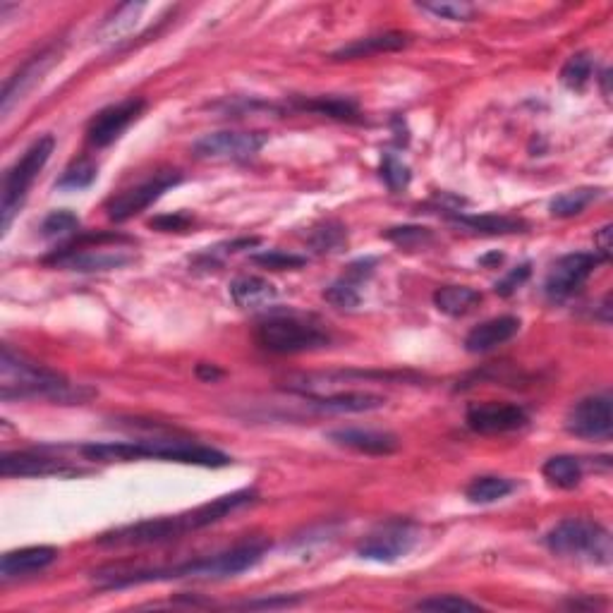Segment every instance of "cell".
I'll list each match as a JSON object with an SVG mask.
<instances>
[{
  "instance_id": "6da1fadb",
  "label": "cell",
  "mask_w": 613,
  "mask_h": 613,
  "mask_svg": "<svg viewBox=\"0 0 613 613\" xmlns=\"http://www.w3.org/2000/svg\"><path fill=\"white\" fill-rule=\"evenodd\" d=\"M257 501V491L254 489H240L233 494L218 496L211 503L192 508V511L180 515H166V518L142 520V523H132L115 527V530L103 532L96 544L103 549H135V546H156L175 542V539L185 537L187 532L204 530V527L221 523L228 515H233L240 508L250 506Z\"/></svg>"
},
{
  "instance_id": "7a4b0ae2",
  "label": "cell",
  "mask_w": 613,
  "mask_h": 613,
  "mask_svg": "<svg viewBox=\"0 0 613 613\" xmlns=\"http://www.w3.org/2000/svg\"><path fill=\"white\" fill-rule=\"evenodd\" d=\"M269 544L266 542H245L233 546V549L218 551L214 556L197 558V561L180 563L171 568H137V570H99L96 582L108 590L115 587H132L144 585V582H161V580H226L245 573L262 561Z\"/></svg>"
},
{
  "instance_id": "3957f363",
  "label": "cell",
  "mask_w": 613,
  "mask_h": 613,
  "mask_svg": "<svg viewBox=\"0 0 613 613\" xmlns=\"http://www.w3.org/2000/svg\"><path fill=\"white\" fill-rule=\"evenodd\" d=\"M0 396L3 400H58V403H82L91 396L89 388L75 386L63 374L36 364L10 345H3L0 357Z\"/></svg>"
},
{
  "instance_id": "277c9868",
  "label": "cell",
  "mask_w": 613,
  "mask_h": 613,
  "mask_svg": "<svg viewBox=\"0 0 613 613\" xmlns=\"http://www.w3.org/2000/svg\"><path fill=\"white\" fill-rule=\"evenodd\" d=\"M87 460L99 463H130L139 458L168 460V463L199 465V467H226L230 458L226 453L190 439H147L123 443H87L80 448Z\"/></svg>"
},
{
  "instance_id": "5b68a950",
  "label": "cell",
  "mask_w": 613,
  "mask_h": 613,
  "mask_svg": "<svg viewBox=\"0 0 613 613\" xmlns=\"http://www.w3.org/2000/svg\"><path fill=\"white\" fill-rule=\"evenodd\" d=\"M546 549L561 558L609 566L613 558L611 532L587 518H566L551 527L544 537Z\"/></svg>"
},
{
  "instance_id": "8992f818",
  "label": "cell",
  "mask_w": 613,
  "mask_h": 613,
  "mask_svg": "<svg viewBox=\"0 0 613 613\" xmlns=\"http://www.w3.org/2000/svg\"><path fill=\"white\" fill-rule=\"evenodd\" d=\"M259 348L273 355H297V352H314L331 343L329 331L309 319L293 317V314H278L269 317L257 326Z\"/></svg>"
},
{
  "instance_id": "52a82bcc",
  "label": "cell",
  "mask_w": 613,
  "mask_h": 613,
  "mask_svg": "<svg viewBox=\"0 0 613 613\" xmlns=\"http://www.w3.org/2000/svg\"><path fill=\"white\" fill-rule=\"evenodd\" d=\"M132 242L130 238L120 233H84L77 235L70 245L60 247L58 252H53L51 257L44 259V264L53 266H65V269L75 271H106V269H118L130 262V254L123 250H108V245H125Z\"/></svg>"
},
{
  "instance_id": "ba28073f",
  "label": "cell",
  "mask_w": 613,
  "mask_h": 613,
  "mask_svg": "<svg viewBox=\"0 0 613 613\" xmlns=\"http://www.w3.org/2000/svg\"><path fill=\"white\" fill-rule=\"evenodd\" d=\"M53 147H56V139L51 135L39 137L24 154L8 168L3 178V202H0V216H3V233H8L12 218L17 216L20 206L27 199L29 187L34 185V180L39 178V173L44 171V166L51 159Z\"/></svg>"
},
{
  "instance_id": "9c48e42d",
  "label": "cell",
  "mask_w": 613,
  "mask_h": 613,
  "mask_svg": "<svg viewBox=\"0 0 613 613\" xmlns=\"http://www.w3.org/2000/svg\"><path fill=\"white\" fill-rule=\"evenodd\" d=\"M415 544L417 527L408 520H391L357 544V556L374 563H396L398 558L408 556Z\"/></svg>"
},
{
  "instance_id": "30bf717a",
  "label": "cell",
  "mask_w": 613,
  "mask_h": 613,
  "mask_svg": "<svg viewBox=\"0 0 613 613\" xmlns=\"http://www.w3.org/2000/svg\"><path fill=\"white\" fill-rule=\"evenodd\" d=\"M182 175L178 171H161L151 175L149 180L139 182V185L130 187V190L115 194L111 202L106 204V214L115 223H125L130 218L142 214L144 209H149L156 199H161L171 187L180 185Z\"/></svg>"
},
{
  "instance_id": "8fae6325",
  "label": "cell",
  "mask_w": 613,
  "mask_h": 613,
  "mask_svg": "<svg viewBox=\"0 0 613 613\" xmlns=\"http://www.w3.org/2000/svg\"><path fill=\"white\" fill-rule=\"evenodd\" d=\"M266 144L264 132H214L197 139L192 147L199 161H247Z\"/></svg>"
},
{
  "instance_id": "7c38bea8",
  "label": "cell",
  "mask_w": 613,
  "mask_h": 613,
  "mask_svg": "<svg viewBox=\"0 0 613 613\" xmlns=\"http://www.w3.org/2000/svg\"><path fill=\"white\" fill-rule=\"evenodd\" d=\"M566 429L578 439L609 441L613 432L611 396H590L575 403L566 415Z\"/></svg>"
},
{
  "instance_id": "4fadbf2b",
  "label": "cell",
  "mask_w": 613,
  "mask_h": 613,
  "mask_svg": "<svg viewBox=\"0 0 613 613\" xmlns=\"http://www.w3.org/2000/svg\"><path fill=\"white\" fill-rule=\"evenodd\" d=\"M599 262H602V257L590 252H573L561 257L554 264V269L549 271V276H546V295L551 300H566V297L578 293L594 269H597Z\"/></svg>"
},
{
  "instance_id": "5bb4252c",
  "label": "cell",
  "mask_w": 613,
  "mask_h": 613,
  "mask_svg": "<svg viewBox=\"0 0 613 613\" xmlns=\"http://www.w3.org/2000/svg\"><path fill=\"white\" fill-rule=\"evenodd\" d=\"M527 420H530V417H527L525 408H520V405L515 403H496V400L475 403L465 412L467 427L482 436L515 432V429L525 427Z\"/></svg>"
},
{
  "instance_id": "9a60e30c",
  "label": "cell",
  "mask_w": 613,
  "mask_h": 613,
  "mask_svg": "<svg viewBox=\"0 0 613 613\" xmlns=\"http://www.w3.org/2000/svg\"><path fill=\"white\" fill-rule=\"evenodd\" d=\"M144 106H147L144 99H125L103 108V111H99L94 118H91V123L87 127V142L96 149L111 147L115 139L123 135L127 127L142 115Z\"/></svg>"
},
{
  "instance_id": "2e32d148",
  "label": "cell",
  "mask_w": 613,
  "mask_h": 613,
  "mask_svg": "<svg viewBox=\"0 0 613 613\" xmlns=\"http://www.w3.org/2000/svg\"><path fill=\"white\" fill-rule=\"evenodd\" d=\"M80 472V467L70 465L68 460L48 458V455L32 451L3 453V458H0V475L3 477H72Z\"/></svg>"
},
{
  "instance_id": "e0dca14e",
  "label": "cell",
  "mask_w": 613,
  "mask_h": 613,
  "mask_svg": "<svg viewBox=\"0 0 613 613\" xmlns=\"http://www.w3.org/2000/svg\"><path fill=\"white\" fill-rule=\"evenodd\" d=\"M58 56H60V51L56 46L46 48V51H41L39 56L29 58L27 63H24L22 68L15 72V75H12L10 80L5 82L3 106H0V111H3V118H8L12 108H15L17 103H20L24 96H27L29 91L36 87V84L44 80V75L53 68V63L60 60Z\"/></svg>"
},
{
  "instance_id": "ac0fdd59",
  "label": "cell",
  "mask_w": 613,
  "mask_h": 613,
  "mask_svg": "<svg viewBox=\"0 0 613 613\" xmlns=\"http://www.w3.org/2000/svg\"><path fill=\"white\" fill-rule=\"evenodd\" d=\"M60 551L56 546H24V549L8 551L0 561V578L15 580L27 578V575L41 573L48 566L58 561Z\"/></svg>"
},
{
  "instance_id": "d6986e66",
  "label": "cell",
  "mask_w": 613,
  "mask_h": 613,
  "mask_svg": "<svg viewBox=\"0 0 613 613\" xmlns=\"http://www.w3.org/2000/svg\"><path fill=\"white\" fill-rule=\"evenodd\" d=\"M329 441L367 455H391L400 448L396 434L374 432V429H336L329 432Z\"/></svg>"
},
{
  "instance_id": "ffe728a7",
  "label": "cell",
  "mask_w": 613,
  "mask_h": 613,
  "mask_svg": "<svg viewBox=\"0 0 613 613\" xmlns=\"http://www.w3.org/2000/svg\"><path fill=\"white\" fill-rule=\"evenodd\" d=\"M520 331V319L518 317H496L484 321L467 333L465 338V350L472 352V355H482V352H489L499 345L508 343L513 336H518Z\"/></svg>"
},
{
  "instance_id": "44dd1931",
  "label": "cell",
  "mask_w": 613,
  "mask_h": 613,
  "mask_svg": "<svg viewBox=\"0 0 613 613\" xmlns=\"http://www.w3.org/2000/svg\"><path fill=\"white\" fill-rule=\"evenodd\" d=\"M410 46V34L405 32H384V34H372L364 36V39L352 41V44L338 48L331 53V60H357V58H369L379 56V53H393L400 48Z\"/></svg>"
},
{
  "instance_id": "7402d4cb",
  "label": "cell",
  "mask_w": 613,
  "mask_h": 613,
  "mask_svg": "<svg viewBox=\"0 0 613 613\" xmlns=\"http://www.w3.org/2000/svg\"><path fill=\"white\" fill-rule=\"evenodd\" d=\"M309 405L321 412H369L384 408L386 398L367 391H348V393L343 391V393H333V396L312 398L309 400Z\"/></svg>"
},
{
  "instance_id": "603a6c76",
  "label": "cell",
  "mask_w": 613,
  "mask_h": 613,
  "mask_svg": "<svg viewBox=\"0 0 613 613\" xmlns=\"http://www.w3.org/2000/svg\"><path fill=\"white\" fill-rule=\"evenodd\" d=\"M276 288L259 276H240L230 283V297L242 309H262L276 300Z\"/></svg>"
},
{
  "instance_id": "cb8c5ba5",
  "label": "cell",
  "mask_w": 613,
  "mask_h": 613,
  "mask_svg": "<svg viewBox=\"0 0 613 613\" xmlns=\"http://www.w3.org/2000/svg\"><path fill=\"white\" fill-rule=\"evenodd\" d=\"M479 302H482V293L467 285H443L434 293L436 309L448 317H465L479 307Z\"/></svg>"
},
{
  "instance_id": "d4e9b609",
  "label": "cell",
  "mask_w": 613,
  "mask_h": 613,
  "mask_svg": "<svg viewBox=\"0 0 613 613\" xmlns=\"http://www.w3.org/2000/svg\"><path fill=\"white\" fill-rule=\"evenodd\" d=\"M455 223L475 230L482 235H511V233H525L527 223L523 218L515 216H499V214H482V216H467V214H453Z\"/></svg>"
},
{
  "instance_id": "484cf974",
  "label": "cell",
  "mask_w": 613,
  "mask_h": 613,
  "mask_svg": "<svg viewBox=\"0 0 613 613\" xmlns=\"http://www.w3.org/2000/svg\"><path fill=\"white\" fill-rule=\"evenodd\" d=\"M297 111H309L317 115H326L333 120H348V123H357L360 120V108L352 99H341V96H319L312 101H297Z\"/></svg>"
},
{
  "instance_id": "4316f807",
  "label": "cell",
  "mask_w": 613,
  "mask_h": 613,
  "mask_svg": "<svg viewBox=\"0 0 613 613\" xmlns=\"http://www.w3.org/2000/svg\"><path fill=\"white\" fill-rule=\"evenodd\" d=\"M542 475L551 487L575 489L582 482V463L573 455H554L544 463Z\"/></svg>"
},
{
  "instance_id": "83f0119b",
  "label": "cell",
  "mask_w": 613,
  "mask_h": 613,
  "mask_svg": "<svg viewBox=\"0 0 613 613\" xmlns=\"http://www.w3.org/2000/svg\"><path fill=\"white\" fill-rule=\"evenodd\" d=\"M515 489V484L506 477H496V475H484L472 479L467 484L465 496L470 503H479V506H487V503H496L501 499H506L508 494Z\"/></svg>"
},
{
  "instance_id": "f1b7e54d",
  "label": "cell",
  "mask_w": 613,
  "mask_h": 613,
  "mask_svg": "<svg viewBox=\"0 0 613 613\" xmlns=\"http://www.w3.org/2000/svg\"><path fill=\"white\" fill-rule=\"evenodd\" d=\"M599 194H602V190H594V187H580V190L563 192L551 202L549 211L554 218H573L582 214Z\"/></svg>"
},
{
  "instance_id": "f546056e",
  "label": "cell",
  "mask_w": 613,
  "mask_h": 613,
  "mask_svg": "<svg viewBox=\"0 0 613 613\" xmlns=\"http://www.w3.org/2000/svg\"><path fill=\"white\" fill-rule=\"evenodd\" d=\"M594 75V60L590 53H575L568 58V63L563 65L561 80L570 89H582Z\"/></svg>"
},
{
  "instance_id": "4dcf8cb0",
  "label": "cell",
  "mask_w": 613,
  "mask_h": 613,
  "mask_svg": "<svg viewBox=\"0 0 613 613\" xmlns=\"http://www.w3.org/2000/svg\"><path fill=\"white\" fill-rule=\"evenodd\" d=\"M420 611H434V613H460V611H479L482 606L470 602V599L458 597V594H436V597L420 599L415 604Z\"/></svg>"
},
{
  "instance_id": "1f68e13d",
  "label": "cell",
  "mask_w": 613,
  "mask_h": 613,
  "mask_svg": "<svg viewBox=\"0 0 613 613\" xmlns=\"http://www.w3.org/2000/svg\"><path fill=\"white\" fill-rule=\"evenodd\" d=\"M94 180L96 166L89 159H80L65 168L63 175H60L56 182V187H60V190H84V187H89Z\"/></svg>"
},
{
  "instance_id": "d6a6232c",
  "label": "cell",
  "mask_w": 613,
  "mask_h": 613,
  "mask_svg": "<svg viewBox=\"0 0 613 613\" xmlns=\"http://www.w3.org/2000/svg\"><path fill=\"white\" fill-rule=\"evenodd\" d=\"M144 10V5L142 3H130V5H120L118 10L113 12L111 17H108L106 22H103V27H101V34H106L108 36V41H113V39H118L120 34H125V32H130L132 29V24L137 22V15L139 12Z\"/></svg>"
},
{
  "instance_id": "836d02e7",
  "label": "cell",
  "mask_w": 613,
  "mask_h": 613,
  "mask_svg": "<svg viewBox=\"0 0 613 613\" xmlns=\"http://www.w3.org/2000/svg\"><path fill=\"white\" fill-rule=\"evenodd\" d=\"M77 228H80V218L68 209H60L44 218V223H41V235H44V238H63V235L77 233Z\"/></svg>"
},
{
  "instance_id": "e575fe53",
  "label": "cell",
  "mask_w": 613,
  "mask_h": 613,
  "mask_svg": "<svg viewBox=\"0 0 613 613\" xmlns=\"http://www.w3.org/2000/svg\"><path fill=\"white\" fill-rule=\"evenodd\" d=\"M381 178H384L388 190L400 192L410 185L412 175H410V168L405 166V163L400 161L398 156L386 154L384 159H381Z\"/></svg>"
},
{
  "instance_id": "d590c367",
  "label": "cell",
  "mask_w": 613,
  "mask_h": 613,
  "mask_svg": "<svg viewBox=\"0 0 613 613\" xmlns=\"http://www.w3.org/2000/svg\"><path fill=\"white\" fill-rule=\"evenodd\" d=\"M254 264L264 266V269H273V271H285V269H300V266L307 264L305 257H300V254H290V252H281V250H271V252H262V254H254L252 257Z\"/></svg>"
},
{
  "instance_id": "8d00e7d4",
  "label": "cell",
  "mask_w": 613,
  "mask_h": 613,
  "mask_svg": "<svg viewBox=\"0 0 613 613\" xmlns=\"http://www.w3.org/2000/svg\"><path fill=\"white\" fill-rule=\"evenodd\" d=\"M312 247L317 252H336L341 250L343 242H345V230L343 226H338V223H326L324 228H317L312 235Z\"/></svg>"
},
{
  "instance_id": "74e56055",
  "label": "cell",
  "mask_w": 613,
  "mask_h": 613,
  "mask_svg": "<svg viewBox=\"0 0 613 613\" xmlns=\"http://www.w3.org/2000/svg\"><path fill=\"white\" fill-rule=\"evenodd\" d=\"M324 300L331 302V305L338 309H352L360 305V293H357L355 283L345 281L343 278V281L333 283L331 288L324 290Z\"/></svg>"
},
{
  "instance_id": "f35d334b",
  "label": "cell",
  "mask_w": 613,
  "mask_h": 613,
  "mask_svg": "<svg viewBox=\"0 0 613 613\" xmlns=\"http://www.w3.org/2000/svg\"><path fill=\"white\" fill-rule=\"evenodd\" d=\"M420 8L432 12L436 17H441V20H453V22H467L472 20V15H475V8L467 3H424Z\"/></svg>"
},
{
  "instance_id": "ab89813d",
  "label": "cell",
  "mask_w": 613,
  "mask_h": 613,
  "mask_svg": "<svg viewBox=\"0 0 613 613\" xmlns=\"http://www.w3.org/2000/svg\"><path fill=\"white\" fill-rule=\"evenodd\" d=\"M388 240H393L400 247H412V245H424L427 240H432L429 228H417V226H405V228H391L386 233Z\"/></svg>"
},
{
  "instance_id": "60d3db41",
  "label": "cell",
  "mask_w": 613,
  "mask_h": 613,
  "mask_svg": "<svg viewBox=\"0 0 613 613\" xmlns=\"http://www.w3.org/2000/svg\"><path fill=\"white\" fill-rule=\"evenodd\" d=\"M151 228L161 230V233H180V230H187L192 226V216L190 214H166V216H156L154 221L149 223Z\"/></svg>"
},
{
  "instance_id": "b9f144b4",
  "label": "cell",
  "mask_w": 613,
  "mask_h": 613,
  "mask_svg": "<svg viewBox=\"0 0 613 613\" xmlns=\"http://www.w3.org/2000/svg\"><path fill=\"white\" fill-rule=\"evenodd\" d=\"M530 264H523V266H515V269L508 273L506 278H503V281H499L496 283V293L499 295H503V297H508L511 293H515V290L520 288V285H523L527 278H530Z\"/></svg>"
},
{
  "instance_id": "7bdbcfd3",
  "label": "cell",
  "mask_w": 613,
  "mask_h": 613,
  "mask_svg": "<svg viewBox=\"0 0 613 613\" xmlns=\"http://www.w3.org/2000/svg\"><path fill=\"white\" fill-rule=\"evenodd\" d=\"M297 599L293 597H269V599H252V602L238 604L240 609H283V606H293Z\"/></svg>"
},
{
  "instance_id": "ee69618b",
  "label": "cell",
  "mask_w": 613,
  "mask_h": 613,
  "mask_svg": "<svg viewBox=\"0 0 613 613\" xmlns=\"http://www.w3.org/2000/svg\"><path fill=\"white\" fill-rule=\"evenodd\" d=\"M597 245H599V252H602V259H609V257H611V250H613V242H611V226H604L602 230H599V235H597Z\"/></svg>"
},
{
  "instance_id": "f6af8a7d",
  "label": "cell",
  "mask_w": 613,
  "mask_h": 613,
  "mask_svg": "<svg viewBox=\"0 0 613 613\" xmlns=\"http://www.w3.org/2000/svg\"><path fill=\"white\" fill-rule=\"evenodd\" d=\"M197 376H199V379H204V381H216L218 376H223V372H221V369H216V367H209V364H199Z\"/></svg>"
}]
</instances>
